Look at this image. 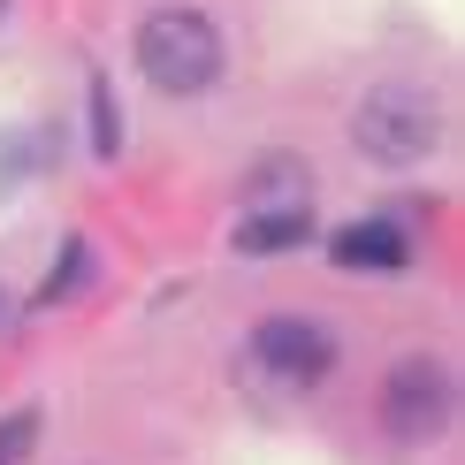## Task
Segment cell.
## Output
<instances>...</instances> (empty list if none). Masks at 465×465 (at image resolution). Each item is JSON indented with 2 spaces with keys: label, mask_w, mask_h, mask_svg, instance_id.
Segmentation results:
<instances>
[{
  "label": "cell",
  "mask_w": 465,
  "mask_h": 465,
  "mask_svg": "<svg viewBox=\"0 0 465 465\" xmlns=\"http://www.w3.org/2000/svg\"><path fill=\"white\" fill-rule=\"evenodd\" d=\"M435 138H442V107L420 84H374L359 100V114H351V145L366 153V161H381V168L428 161Z\"/></svg>",
  "instance_id": "obj_1"
},
{
  "label": "cell",
  "mask_w": 465,
  "mask_h": 465,
  "mask_svg": "<svg viewBox=\"0 0 465 465\" xmlns=\"http://www.w3.org/2000/svg\"><path fill=\"white\" fill-rule=\"evenodd\" d=\"M138 69L153 76L161 92H206L222 76V31L206 24L199 8H161L138 24Z\"/></svg>",
  "instance_id": "obj_2"
},
{
  "label": "cell",
  "mask_w": 465,
  "mask_h": 465,
  "mask_svg": "<svg viewBox=\"0 0 465 465\" xmlns=\"http://www.w3.org/2000/svg\"><path fill=\"white\" fill-rule=\"evenodd\" d=\"M442 420H450V374L435 359H404L390 381H381V428L397 442H435Z\"/></svg>",
  "instance_id": "obj_3"
},
{
  "label": "cell",
  "mask_w": 465,
  "mask_h": 465,
  "mask_svg": "<svg viewBox=\"0 0 465 465\" xmlns=\"http://www.w3.org/2000/svg\"><path fill=\"white\" fill-rule=\"evenodd\" d=\"M252 359L267 366L275 381H321L328 366H336V343H328V328L321 321H305V313H275V321H260V336H252Z\"/></svg>",
  "instance_id": "obj_4"
},
{
  "label": "cell",
  "mask_w": 465,
  "mask_h": 465,
  "mask_svg": "<svg viewBox=\"0 0 465 465\" xmlns=\"http://www.w3.org/2000/svg\"><path fill=\"white\" fill-rule=\"evenodd\" d=\"M328 252H336V267H374V275H390V267L412 260L404 229H390V222H351V229H336Z\"/></svg>",
  "instance_id": "obj_5"
},
{
  "label": "cell",
  "mask_w": 465,
  "mask_h": 465,
  "mask_svg": "<svg viewBox=\"0 0 465 465\" xmlns=\"http://www.w3.org/2000/svg\"><path fill=\"white\" fill-rule=\"evenodd\" d=\"M305 237H313V214H305V206H282V214H244V229H237L244 252H282V244H305Z\"/></svg>",
  "instance_id": "obj_6"
},
{
  "label": "cell",
  "mask_w": 465,
  "mask_h": 465,
  "mask_svg": "<svg viewBox=\"0 0 465 465\" xmlns=\"http://www.w3.org/2000/svg\"><path fill=\"white\" fill-rule=\"evenodd\" d=\"M244 199H260V206H305V168H290V161H267L260 176L244 183Z\"/></svg>",
  "instance_id": "obj_7"
},
{
  "label": "cell",
  "mask_w": 465,
  "mask_h": 465,
  "mask_svg": "<svg viewBox=\"0 0 465 465\" xmlns=\"http://www.w3.org/2000/svg\"><path fill=\"white\" fill-rule=\"evenodd\" d=\"M31 435H38V412H15L8 428H0V465H15V458H24V450H31Z\"/></svg>",
  "instance_id": "obj_8"
}]
</instances>
